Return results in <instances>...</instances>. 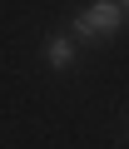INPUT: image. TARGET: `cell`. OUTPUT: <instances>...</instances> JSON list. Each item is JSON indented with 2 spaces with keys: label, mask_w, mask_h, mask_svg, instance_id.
Listing matches in <instances>:
<instances>
[{
  "label": "cell",
  "mask_w": 129,
  "mask_h": 149,
  "mask_svg": "<svg viewBox=\"0 0 129 149\" xmlns=\"http://www.w3.org/2000/svg\"><path fill=\"white\" fill-rule=\"evenodd\" d=\"M119 25H124L119 0H94V5H85L75 15V35L80 40H109V35H119Z\"/></svg>",
  "instance_id": "cell-1"
},
{
  "label": "cell",
  "mask_w": 129,
  "mask_h": 149,
  "mask_svg": "<svg viewBox=\"0 0 129 149\" xmlns=\"http://www.w3.org/2000/svg\"><path fill=\"white\" fill-rule=\"evenodd\" d=\"M45 60H50V70H70V65H75V40L50 35V45H45Z\"/></svg>",
  "instance_id": "cell-2"
},
{
  "label": "cell",
  "mask_w": 129,
  "mask_h": 149,
  "mask_svg": "<svg viewBox=\"0 0 129 149\" xmlns=\"http://www.w3.org/2000/svg\"><path fill=\"white\" fill-rule=\"evenodd\" d=\"M119 10H124V20H129V0H119Z\"/></svg>",
  "instance_id": "cell-3"
}]
</instances>
